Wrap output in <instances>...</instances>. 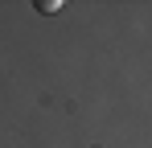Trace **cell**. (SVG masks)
<instances>
[{"instance_id": "6da1fadb", "label": "cell", "mask_w": 152, "mask_h": 148, "mask_svg": "<svg viewBox=\"0 0 152 148\" xmlns=\"http://www.w3.org/2000/svg\"><path fill=\"white\" fill-rule=\"evenodd\" d=\"M58 8H62L58 0H37V12H58Z\"/></svg>"}]
</instances>
